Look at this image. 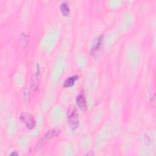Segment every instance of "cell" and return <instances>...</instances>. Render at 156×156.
Returning a JSON list of instances; mask_svg holds the SVG:
<instances>
[{"label": "cell", "instance_id": "5b68a950", "mask_svg": "<svg viewBox=\"0 0 156 156\" xmlns=\"http://www.w3.org/2000/svg\"><path fill=\"white\" fill-rule=\"evenodd\" d=\"M37 71L34 75V77L32 79V85L31 88L33 90H36L38 89L39 86V82H40V67L38 65H37Z\"/></svg>", "mask_w": 156, "mask_h": 156}, {"label": "cell", "instance_id": "7a4b0ae2", "mask_svg": "<svg viewBox=\"0 0 156 156\" xmlns=\"http://www.w3.org/2000/svg\"><path fill=\"white\" fill-rule=\"evenodd\" d=\"M20 119L26 124L29 129H32L35 126V121L33 116L28 113H22L20 116Z\"/></svg>", "mask_w": 156, "mask_h": 156}, {"label": "cell", "instance_id": "52a82bcc", "mask_svg": "<svg viewBox=\"0 0 156 156\" xmlns=\"http://www.w3.org/2000/svg\"><path fill=\"white\" fill-rule=\"evenodd\" d=\"M79 78V77L77 76H71L69 78H68L64 83L63 86L65 87H71L74 85L75 81Z\"/></svg>", "mask_w": 156, "mask_h": 156}, {"label": "cell", "instance_id": "9c48e42d", "mask_svg": "<svg viewBox=\"0 0 156 156\" xmlns=\"http://www.w3.org/2000/svg\"><path fill=\"white\" fill-rule=\"evenodd\" d=\"M21 43L23 48H26L28 44L29 41V37L27 35H26L24 33H23L21 36Z\"/></svg>", "mask_w": 156, "mask_h": 156}, {"label": "cell", "instance_id": "277c9868", "mask_svg": "<svg viewBox=\"0 0 156 156\" xmlns=\"http://www.w3.org/2000/svg\"><path fill=\"white\" fill-rule=\"evenodd\" d=\"M103 41V35L99 36L98 38H97L95 41L93 42L91 49V54L92 55H94L97 54V52L99 51L101 46L102 45V43Z\"/></svg>", "mask_w": 156, "mask_h": 156}, {"label": "cell", "instance_id": "3957f363", "mask_svg": "<svg viewBox=\"0 0 156 156\" xmlns=\"http://www.w3.org/2000/svg\"><path fill=\"white\" fill-rule=\"evenodd\" d=\"M59 134L58 132L55 130H49L48 131L43 137V138L41 140V141L39 142L38 144L36 146V149H40L41 147H43V146L46 143L48 142V140H49L50 139H51L53 137L57 136H58V135Z\"/></svg>", "mask_w": 156, "mask_h": 156}, {"label": "cell", "instance_id": "8992f818", "mask_svg": "<svg viewBox=\"0 0 156 156\" xmlns=\"http://www.w3.org/2000/svg\"><path fill=\"white\" fill-rule=\"evenodd\" d=\"M76 103L79 107V108L82 111H85L87 107V102L85 98L82 94H79L77 96L76 98Z\"/></svg>", "mask_w": 156, "mask_h": 156}, {"label": "cell", "instance_id": "30bf717a", "mask_svg": "<svg viewBox=\"0 0 156 156\" xmlns=\"http://www.w3.org/2000/svg\"><path fill=\"white\" fill-rule=\"evenodd\" d=\"M18 155V154L15 151V152H13V153H12V154H10V155Z\"/></svg>", "mask_w": 156, "mask_h": 156}, {"label": "cell", "instance_id": "6da1fadb", "mask_svg": "<svg viewBox=\"0 0 156 156\" xmlns=\"http://www.w3.org/2000/svg\"><path fill=\"white\" fill-rule=\"evenodd\" d=\"M67 117L71 128L76 129L79 126V116L77 110L74 105H70L67 111Z\"/></svg>", "mask_w": 156, "mask_h": 156}, {"label": "cell", "instance_id": "ba28073f", "mask_svg": "<svg viewBox=\"0 0 156 156\" xmlns=\"http://www.w3.org/2000/svg\"><path fill=\"white\" fill-rule=\"evenodd\" d=\"M60 11L62 12V14L64 16L68 15L69 13V9L66 2H63L61 4V5L60 7Z\"/></svg>", "mask_w": 156, "mask_h": 156}]
</instances>
